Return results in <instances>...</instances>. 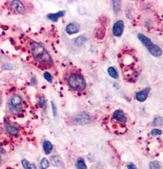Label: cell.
I'll return each instance as SVG.
<instances>
[{
	"label": "cell",
	"mask_w": 163,
	"mask_h": 169,
	"mask_svg": "<svg viewBox=\"0 0 163 169\" xmlns=\"http://www.w3.org/2000/svg\"><path fill=\"white\" fill-rule=\"evenodd\" d=\"M50 166V162L46 158H43L40 162V168L47 169Z\"/></svg>",
	"instance_id": "cell-19"
},
{
	"label": "cell",
	"mask_w": 163,
	"mask_h": 169,
	"mask_svg": "<svg viewBox=\"0 0 163 169\" xmlns=\"http://www.w3.org/2000/svg\"><path fill=\"white\" fill-rule=\"evenodd\" d=\"M128 169H137V167L133 163H129L128 165Z\"/></svg>",
	"instance_id": "cell-28"
},
{
	"label": "cell",
	"mask_w": 163,
	"mask_h": 169,
	"mask_svg": "<svg viewBox=\"0 0 163 169\" xmlns=\"http://www.w3.org/2000/svg\"><path fill=\"white\" fill-rule=\"evenodd\" d=\"M163 123V119L162 117H156L153 120V124L155 126H162Z\"/></svg>",
	"instance_id": "cell-20"
},
{
	"label": "cell",
	"mask_w": 163,
	"mask_h": 169,
	"mask_svg": "<svg viewBox=\"0 0 163 169\" xmlns=\"http://www.w3.org/2000/svg\"><path fill=\"white\" fill-rule=\"evenodd\" d=\"M44 79L46 80L49 83H52L53 81V77H52V75H51V74H50L49 72H44Z\"/></svg>",
	"instance_id": "cell-24"
},
{
	"label": "cell",
	"mask_w": 163,
	"mask_h": 169,
	"mask_svg": "<svg viewBox=\"0 0 163 169\" xmlns=\"http://www.w3.org/2000/svg\"><path fill=\"white\" fill-rule=\"evenodd\" d=\"M22 98L18 95H14L11 97L9 101V110L11 114H17L21 110Z\"/></svg>",
	"instance_id": "cell-3"
},
{
	"label": "cell",
	"mask_w": 163,
	"mask_h": 169,
	"mask_svg": "<svg viewBox=\"0 0 163 169\" xmlns=\"http://www.w3.org/2000/svg\"><path fill=\"white\" fill-rule=\"evenodd\" d=\"M149 167L151 169H159L161 167L160 162H158V161H153V162H151L150 163Z\"/></svg>",
	"instance_id": "cell-21"
},
{
	"label": "cell",
	"mask_w": 163,
	"mask_h": 169,
	"mask_svg": "<svg viewBox=\"0 0 163 169\" xmlns=\"http://www.w3.org/2000/svg\"><path fill=\"white\" fill-rule=\"evenodd\" d=\"M10 6L13 11H16L18 14H23L25 12V7H24L23 4L18 0H14V1L11 2Z\"/></svg>",
	"instance_id": "cell-6"
},
{
	"label": "cell",
	"mask_w": 163,
	"mask_h": 169,
	"mask_svg": "<svg viewBox=\"0 0 163 169\" xmlns=\"http://www.w3.org/2000/svg\"><path fill=\"white\" fill-rule=\"evenodd\" d=\"M148 51L151 53V55H153V56H156V57H159V56H162V50L160 47L156 45H153L152 48L148 50Z\"/></svg>",
	"instance_id": "cell-12"
},
{
	"label": "cell",
	"mask_w": 163,
	"mask_h": 169,
	"mask_svg": "<svg viewBox=\"0 0 163 169\" xmlns=\"http://www.w3.org/2000/svg\"><path fill=\"white\" fill-rule=\"evenodd\" d=\"M113 118L116 120V121H118L120 123H126L127 118L126 117L125 113L122 111V110H116L113 113Z\"/></svg>",
	"instance_id": "cell-9"
},
{
	"label": "cell",
	"mask_w": 163,
	"mask_h": 169,
	"mask_svg": "<svg viewBox=\"0 0 163 169\" xmlns=\"http://www.w3.org/2000/svg\"><path fill=\"white\" fill-rule=\"evenodd\" d=\"M150 91H151V88L147 87V88H145L144 90H143L142 91L138 92L135 94V99L140 102H145L147 100V99Z\"/></svg>",
	"instance_id": "cell-10"
},
{
	"label": "cell",
	"mask_w": 163,
	"mask_h": 169,
	"mask_svg": "<svg viewBox=\"0 0 163 169\" xmlns=\"http://www.w3.org/2000/svg\"><path fill=\"white\" fill-rule=\"evenodd\" d=\"M6 131L8 133L11 135H17L19 134V129L18 128L13 126L11 125H6Z\"/></svg>",
	"instance_id": "cell-15"
},
{
	"label": "cell",
	"mask_w": 163,
	"mask_h": 169,
	"mask_svg": "<svg viewBox=\"0 0 163 169\" xmlns=\"http://www.w3.org/2000/svg\"><path fill=\"white\" fill-rule=\"evenodd\" d=\"M90 122H91V117L86 112H82L79 113L74 117L72 119V123L76 126H83V125L88 124Z\"/></svg>",
	"instance_id": "cell-4"
},
{
	"label": "cell",
	"mask_w": 163,
	"mask_h": 169,
	"mask_svg": "<svg viewBox=\"0 0 163 169\" xmlns=\"http://www.w3.org/2000/svg\"><path fill=\"white\" fill-rule=\"evenodd\" d=\"M0 103H1V99H0Z\"/></svg>",
	"instance_id": "cell-30"
},
{
	"label": "cell",
	"mask_w": 163,
	"mask_h": 169,
	"mask_svg": "<svg viewBox=\"0 0 163 169\" xmlns=\"http://www.w3.org/2000/svg\"><path fill=\"white\" fill-rule=\"evenodd\" d=\"M66 11H59L56 13H53V14H48V18L50 20L53 21V22H56V21L58 20V19L59 17H62L65 15Z\"/></svg>",
	"instance_id": "cell-11"
},
{
	"label": "cell",
	"mask_w": 163,
	"mask_h": 169,
	"mask_svg": "<svg viewBox=\"0 0 163 169\" xmlns=\"http://www.w3.org/2000/svg\"><path fill=\"white\" fill-rule=\"evenodd\" d=\"M138 38L139 39L140 41L141 42L142 45H143L144 46L146 47V48L147 50H150L153 47V44L152 41L148 37H147L146 35H144V34H141V33L138 34Z\"/></svg>",
	"instance_id": "cell-8"
},
{
	"label": "cell",
	"mask_w": 163,
	"mask_h": 169,
	"mask_svg": "<svg viewBox=\"0 0 163 169\" xmlns=\"http://www.w3.org/2000/svg\"><path fill=\"white\" fill-rule=\"evenodd\" d=\"M43 149L44 151V153L48 155L51 153L53 149V145L49 141H44L43 143Z\"/></svg>",
	"instance_id": "cell-14"
},
{
	"label": "cell",
	"mask_w": 163,
	"mask_h": 169,
	"mask_svg": "<svg viewBox=\"0 0 163 169\" xmlns=\"http://www.w3.org/2000/svg\"><path fill=\"white\" fill-rule=\"evenodd\" d=\"M76 167L77 169H87V166L84 160L82 158H79L76 162Z\"/></svg>",
	"instance_id": "cell-18"
},
{
	"label": "cell",
	"mask_w": 163,
	"mask_h": 169,
	"mask_svg": "<svg viewBox=\"0 0 163 169\" xmlns=\"http://www.w3.org/2000/svg\"><path fill=\"white\" fill-rule=\"evenodd\" d=\"M51 107H52L53 115H54V117H56V114H57V109H56V106L54 102H51Z\"/></svg>",
	"instance_id": "cell-27"
},
{
	"label": "cell",
	"mask_w": 163,
	"mask_h": 169,
	"mask_svg": "<svg viewBox=\"0 0 163 169\" xmlns=\"http://www.w3.org/2000/svg\"><path fill=\"white\" fill-rule=\"evenodd\" d=\"M51 163L54 167L61 166L62 164V158L59 156H53L51 158Z\"/></svg>",
	"instance_id": "cell-13"
},
{
	"label": "cell",
	"mask_w": 163,
	"mask_h": 169,
	"mask_svg": "<svg viewBox=\"0 0 163 169\" xmlns=\"http://www.w3.org/2000/svg\"><path fill=\"white\" fill-rule=\"evenodd\" d=\"M124 22L122 20H117L113 26L112 32L115 37H120L123 33Z\"/></svg>",
	"instance_id": "cell-5"
},
{
	"label": "cell",
	"mask_w": 163,
	"mask_h": 169,
	"mask_svg": "<svg viewBox=\"0 0 163 169\" xmlns=\"http://www.w3.org/2000/svg\"><path fill=\"white\" fill-rule=\"evenodd\" d=\"M162 134V130H159L158 129H153L152 131H151V135L153 136H156V135H161Z\"/></svg>",
	"instance_id": "cell-26"
},
{
	"label": "cell",
	"mask_w": 163,
	"mask_h": 169,
	"mask_svg": "<svg viewBox=\"0 0 163 169\" xmlns=\"http://www.w3.org/2000/svg\"><path fill=\"white\" fill-rule=\"evenodd\" d=\"M80 30V26L79 25V23L75 22L70 23L67 25L66 28V31L67 32V34L69 35H74V34H76L79 32Z\"/></svg>",
	"instance_id": "cell-7"
},
{
	"label": "cell",
	"mask_w": 163,
	"mask_h": 169,
	"mask_svg": "<svg viewBox=\"0 0 163 169\" xmlns=\"http://www.w3.org/2000/svg\"><path fill=\"white\" fill-rule=\"evenodd\" d=\"M1 161H2V159H1V157H0V163H1Z\"/></svg>",
	"instance_id": "cell-29"
},
{
	"label": "cell",
	"mask_w": 163,
	"mask_h": 169,
	"mask_svg": "<svg viewBox=\"0 0 163 169\" xmlns=\"http://www.w3.org/2000/svg\"><path fill=\"white\" fill-rule=\"evenodd\" d=\"M30 46H31L32 54L36 61L41 63H48L52 61L51 56L41 44L34 41L32 42Z\"/></svg>",
	"instance_id": "cell-1"
},
{
	"label": "cell",
	"mask_w": 163,
	"mask_h": 169,
	"mask_svg": "<svg viewBox=\"0 0 163 169\" xmlns=\"http://www.w3.org/2000/svg\"><path fill=\"white\" fill-rule=\"evenodd\" d=\"M21 164L24 169H37L35 164L31 163L27 159H22Z\"/></svg>",
	"instance_id": "cell-16"
},
{
	"label": "cell",
	"mask_w": 163,
	"mask_h": 169,
	"mask_svg": "<svg viewBox=\"0 0 163 169\" xmlns=\"http://www.w3.org/2000/svg\"><path fill=\"white\" fill-rule=\"evenodd\" d=\"M86 41H87V38H85L84 36H79L75 40V42L77 45H82V44L84 43Z\"/></svg>",
	"instance_id": "cell-22"
},
{
	"label": "cell",
	"mask_w": 163,
	"mask_h": 169,
	"mask_svg": "<svg viewBox=\"0 0 163 169\" xmlns=\"http://www.w3.org/2000/svg\"><path fill=\"white\" fill-rule=\"evenodd\" d=\"M47 104V99L46 98H45L44 96H41L39 98V99H38V105H39V106L41 107V108H44V107Z\"/></svg>",
	"instance_id": "cell-23"
},
{
	"label": "cell",
	"mask_w": 163,
	"mask_h": 169,
	"mask_svg": "<svg viewBox=\"0 0 163 169\" xmlns=\"http://www.w3.org/2000/svg\"><path fill=\"white\" fill-rule=\"evenodd\" d=\"M108 73L111 77L114 79H117L119 77V74L118 72L117 71V70L114 69V67H109L108 69Z\"/></svg>",
	"instance_id": "cell-17"
},
{
	"label": "cell",
	"mask_w": 163,
	"mask_h": 169,
	"mask_svg": "<svg viewBox=\"0 0 163 169\" xmlns=\"http://www.w3.org/2000/svg\"><path fill=\"white\" fill-rule=\"evenodd\" d=\"M120 2L119 1H113V5L114 7V10L115 11V13L117 14V12H118L120 10Z\"/></svg>",
	"instance_id": "cell-25"
},
{
	"label": "cell",
	"mask_w": 163,
	"mask_h": 169,
	"mask_svg": "<svg viewBox=\"0 0 163 169\" xmlns=\"http://www.w3.org/2000/svg\"><path fill=\"white\" fill-rule=\"evenodd\" d=\"M68 85L74 90L83 91L86 89L87 84L84 78L78 74H72L68 78Z\"/></svg>",
	"instance_id": "cell-2"
}]
</instances>
